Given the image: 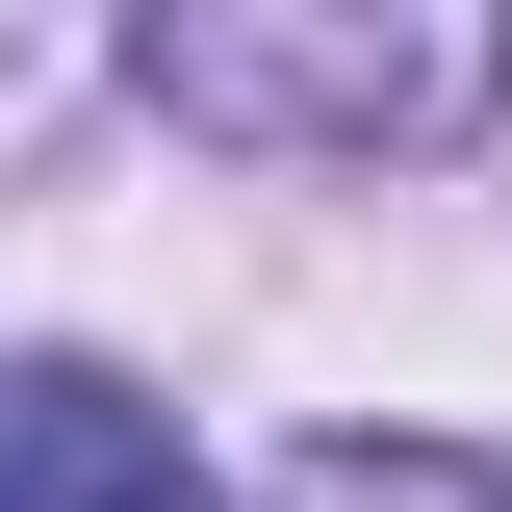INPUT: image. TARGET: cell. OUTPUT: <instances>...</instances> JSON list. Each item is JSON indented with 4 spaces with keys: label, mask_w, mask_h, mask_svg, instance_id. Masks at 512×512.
<instances>
[{
    "label": "cell",
    "mask_w": 512,
    "mask_h": 512,
    "mask_svg": "<svg viewBox=\"0 0 512 512\" xmlns=\"http://www.w3.org/2000/svg\"><path fill=\"white\" fill-rule=\"evenodd\" d=\"M128 77L180 128H231V154H436V128L512 103V26H461V0H410V26H359V0H154Z\"/></svg>",
    "instance_id": "obj_1"
},
{
    "label": "cell",
    "mask_w": 512,
    "mask_h": 512,
    "mask_svg": "<svg viewBox=\"0 0 512 512\" xmlns=\"http://www.w3.org/2000/svg\"><path fill=\"white\" fill-rule=\"evenodd\" d=\"M0 512H231V487H205V436L154 410V384H103V359H0Z\"/></svg>",
    "instance_id": "obj_2"
},
{
    "label": "cell",
    "mask_w": 512,
    "mask_h": 512,
    "mask_svg": "<svg viewBox=\"0 0 512 512\" xmlns=\"http://www.w3.org/2000/svg\"><path fill=\"white\" fill-rule=\"evenodd\" d=\"M282 512H512V461H436V436H308Z\"/></svg>",
    "instance_id": "obj_3"
}]
</instances>
